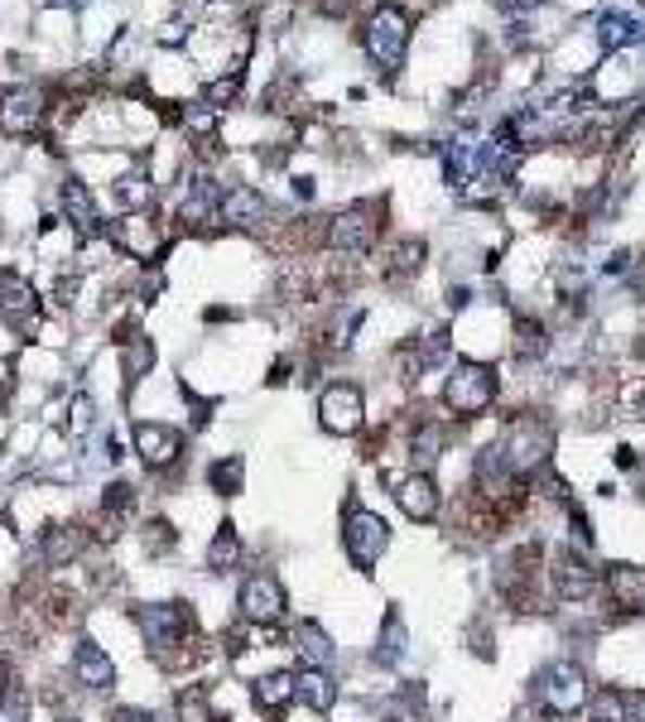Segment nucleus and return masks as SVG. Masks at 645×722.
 Segmentation results:
<instances>
[{"label":"nucleus","instance_id":"f257e3e1","mask_svg":"<svg viewBox=\"0 0 645 722\" xmlns=\"http://www.w3.org/2000/svg\"><path fill=\"white\" fill-rule=\"evenodd\" d=\"M362 49L385 77H395V68L405 63V49H409V10L400 0H381L371 10V20L362 25Z\"/></svg>","mask_w":645,"mask_h":722},{"label":"nucleus","instance_id":"f03ea898","mask_svg":"<svg viewBox=\"0 0 645 722\" xmlns=\"http://www.w3.org/2000/svg\"><path fill=\"white\" fill-rule=\"evenodd\" d=\"M502 458L516 477H540L554 458V425L544 415H516L506 425Z\"/></svg>","mask_w":645,"mask_h":722},{"label":"nucleus","instance_id":"7ed1b4c3","mask_svg":"<svg viewBox=\"0 0 645 722\" xmlns=\"http://www.w3.org/2000/svg\"><path fill=\"white\" fill-rule=\"evenodd\" d=\"M496 391H502V376H496V366H486V362H458V366H453V376L443 381V405H448L458 419H472V415H482V409L492 405Z\"/></svg>","mask_w":645,"mask_h":722},{"label":"nucleus","instance_id":"20e7f679","mask_svg":"<svg viewBox=\"0 0 645 722\" xmlns=\"http://www.w3.org/2000/svg\"><path fill=\"white\" fill-rule=\"evenodd\" d=\"M385 203H352L347 213L328 221V246L332 251H371L385 227Z\"/></svg>","mask_w":645,"mask_h":722},{"label":"nucleus","instance_id":"39448f33","mask_svg":"<svg viewBox=\"0 0 645 722\" xmlns=\"http://www.w3.org/2000/svg\"><path fill=\"white\" fill-rule=\"evenodd\" d=\"M535 694H540V704L549 708L554 718H569V713H578V708L587 704V680H583V670H578L573 660H559V664H549V670L535 680Z\"/></svg>","mask_w":645,"mask_h":722},{"label":"nucleus","instance_id":"423d86ee","mask_svg":"<svg viewBox=\"0 0 645 722\" xmlns=\"http://www.w3.org/2000/svg\"><path fill=\"white\" fill-rule=\"evenodd\" d=\"M362 419H366V400H362L357 385H347V381L322 385V395H318V425L322 429L338 433V439H347V433L362 429Z\"/></svg>","mask_w":645,"mask_h":722},{"label":"nucleus","instance_id":"0eeeda50","mask_svg":"<svg viewBox=\"0 0 645 722\" xmlns=\"http://www.w3.org/2000/svg\"><path fill=\"white\" fill-rule=\"evenodd\" d=\"M342 544H347V559L357 563V569H371V563L385 554V544H391V530H385V520L371 516V510H347Z\"/></svg>","mask_w":645,"mask_h":722},{"label":"nucleus","instance_id":"6e6552de","mask_svg":"<svg viewBox=\"0 0 645 722\" xmlns=\"http://www.w3.org/2000/svg\"><path fill=\"white\" fill-rule=\"evenodd\" d=\"M136 626L144 636V646L154 650H174L188 636V607L184 603H150L136 612Z\"/></svg>","mask_w":645,"mask_h":722},{"label":"nucleus","instance_id":"1a4fd4ad","mask_svg":"<svg viewBox=\"0 0 645 722\" xmlns=\"http://www.w3.org/2000/svg\"><path fill=\"white\" fill-rule=\"evenodd\" d=\"M289 607L284 597V583L275 573H255L241 583V617L255 621V626H270V621H280Z\"/></svg>","mask_w":645,"mask_h":722},{"label":"nucleus","instance_id":"9d476101","mask_svg":"<svg viewBox=\"0 0 645 722\" xmlns=\"http://www.w3.org/2000/svg\"><path fill=\"white\" fill-rule=\"evenodd\" d=\"M43 92L39 87H5L0 92V130L5 136H35L43 126Z\"/></svg>","mask_w":645,"mask_h":722},{"label":"nucleus","instance_id":"9b49d317","mask_svg":"<svg viewBox=\"0 0 645 722\" xmlns=\"http://www.w3.org/2000/svg\"><path fill=\"white\" fill-rule=\"evenodd\" d=\"M549 578H554V593L569 597V603H583V597H593V587H597V569L578 549H559V554H554Z\"/></svg>","mask_w":645,"mask_h":722},{"label":"nucleus","instance_id":"f8f14e48","mask_svg":"<svg viewBox=\"0 0 645 722\" xmlns=\"http://www.w3.org/2000/svg\"><path fill=\"white\" fill-rule=\"evenodd\" d=\"M0 318L15 324L20 332H35L39 324V294L15 270H0Z\"/></svg>","mask_w":645,"mask_h":722},{"label":"nucleus","instance_id":"ddd939ff","mask_svg":"<svg viewBox=\"0 0 645 722\" xmlns=\"http://www.w3.org/2000/svg\"><path fill=\"white\" fill-rule=\"evenodd\" d=\"M136 448L150 468H169L184 458V433L169 425H136Z\"/></svg>","mask_w":645,"mask_h":722},{"label":"nucleus","instance_id":"4468645a","mask_svg":"<svg viewBox=\"0 0 645 722\" xmlns=\"http://www.w3.org/2000/svg\"><path fill=\"white\" fill-rule=\"evenodd\" d=\"M111 241H116L121 251L140 255V261L160 255V246H164V237L150 227V217H144V213H126V217H116V221H111Z\"/></svg>","mask_w":645,"mask_h":722},{"label":"nucleus","instance_id":"2eb2a0df","mask_svg":"<svg viewBox=\"0 0 645 722\" xmlns=\"http://www.w3.org/2000/svg\"><path fill=\"white\" fill-rule=\"evenodd\" d=\"M265 217H270V203H265L255 188H231V193H222V221L227 227H241V231H261Z\"/></svg>","mask_w":645,"mask_h":722},{"label":"nucleus","instance_id":"dca6fc26","mask_svg":"<svg viewBox=\"0 0 645 722\" xmlns=\"http://www.w3.org/2000/svg\"><path fill=\"white\" fill-rule=\"evenodd\" d=\"M395 502H400V510H405L409 520H433L439 516V486H433V477L429 472H415V477H405V482L395 486Z\"/></svg>","mask_w":645,"mask_h":722},{"label":"nucleus","instance_id":"f3484780","mask_svg":"<svg viewBox=\"0 0 645 722\" xmlns=\"http://www.w3.org/2000/svg\"><path fill=\"white\" fill-rule=\"evenodd\" d=\"M59 198H63V217H68V227L83 241L102 231V221H97V203H92V193H87L83 179H63V193Z\"/></svg>","mask_w":645,"mask_h":722},{"label":"nucleus","instance_id":"a211bd4d","mask_svg":"<svg viewBox=\"0 0 645 722\" xmlns=\"http://www.w3.org/2000/svg\"><path fill=\"white\" fill-rule=\"evenodd\" d=\"M603 587H607V597L621 607V612H636L641 597H645V573L636 569V563H611Z\"/></svg>","mask_w":645,"mask_h":722},{"label":"nucleus","instance_id":"6ab92c4d","mask_svg":"<svg viewBox=\"0 0 645 722\" xmlns=\"http://www.w3.org/2000/svg\"><path fill=\"white\" fill-rule=\"evenodd\" d=\"M213 217H222V193H217L213 179L198 174L193 188H188V198L179 203V221H188V227H203V221H213Z\"/></svg>","mask_w":645,"mask_h":722},{"label":"nucleus","instance_id":"aec40b11","mask_svg":"<svg viewBox=\"0 0 645 722\" xmlns=\"http://www.w3.org/2000/svg\"><path fill=\"white\" fill-rule=\"evenodd\" d=\"M294 650H299V660H304V670H328V664H332V641H328V631H322L318 621H299V626H294Z\"/></svg>","mask_w":645,"mask_h":722},{"label":"nucleus","instance_id":"412c9836","mask_svg":"<svg viewBox=\"0 0 645 722\" xmlns=\"http://www.w3.org/2000/svg\"><path fill=\"white\" fill-rule=\"evenodd\" d=\"M73 664H77V680H83L87 688H111V684H116V664H111V655L97 646V641H83Z\"/></svg>","mask_w":645,"mask_h":722},{"label":"nucleus","instance_id":"4be33fe9","mask_svg":"<svg viewBox=\"0 0 645 722\" xmlns=\"http://www.w3.org/2000/svg\"><path fill=\"white\" fill-rule=\"evenodd\" d=\"M251 698L265 713H280V708H289L299 698V674H265V680L251 684Z\"/></svg>","mask_w":645,"mask_h":722},{"label":"nucleus","instance_id":"5701e85b","mask_svg":"<svg viewBox=\"0 0 645 722\" xmlns=\"http://www.w3.org/2000/svg\"><path fill=\"white\" fill-rule=\"evenodd\" d=\"M83 544H87V530L83 525H59V530H49V535H43V559H49L53 569H63V563H73L77 554H83Z\"/></svg>","mask_w":645,"mask_h":722},{"label":"nucleus","instance_id":"b1692460","mask_svg":"<svg viewBox=\"0 0 645 722\" xmlns=\"http://www.w3.org/2000/svg\"><path fill=\"white\" fill-rule=\"evenodd\" d=\"M237 563H241V535H237V525H231V520H222L213 544H207V569H213V573H231Z\"/></svg>","mask_w":645,"mask_h":722},{"label":"nucleus","instance_id":"393cba45","mask_svg":"<svg viewBox=\"0 0 645 722\" xmlns=\"http://www.w3.org/2000/svg\"><path fill=\"white\" fill-rule=\"evenodd\" d=\"M299 704L314 708V713H328L338 704V684L328 680V670H304L299 674Z\"/></svg>","mask_w":645,"mask_h":722},{"label":"nucleus","instance_id":"a878e982","mask_svg":"<svg viewBox=\"0 0 645 722\" xmlns=\"http://www.w3.org/2000/svg\"><path fill=\"white\" fill-rule=\"evenodd\" d=\"M510 352L520 362H540L549 352V328L540 318H516V338H510Z\"/></svg>","mask_w":645,"mask_h":722},{"label":"nucleus","instance_id":"bb28decb","mask_svg":"<svg viewBox=\"0 0 645 722\" xmlns=\"http://www.w3.org/2000/svg\"><path fill=\"white\" fill-rule=\"evenodd\" d=\"M443 448H448V429L439 425V419H425V425L415 429V439H409V453H415V463H439Z\"/></svg>","mask_w":645,"mask_h":722},{"label":"nucleus","instance_id":"cd10ccee","mask_svg":"<svg viewBox=\"0 0 645 722\" xmlns=\"http://www.w3.org/2000/svg\"><path fill=\"white\" fill-rule=\"evenodd\" d=\"M121 342H126V376L130 381H140V376H150V366H154V347H150V338H140L130 324H121Z\"/></svg>","mask_w":645,"mask_h":722},{"label":"nucleus","instance_id":"c85d7f7f","mask_svg":"<svg viewBox=\"0 0 645 722\" xmlns=\"http://www.w3.org/2000/svg\"><path fill=\"white\" fill-rule=\"evenodd\" d=\"M400 655H405V621H400V612H385L381 641H376V664H395Z\"/></svg>","mask_w":645,"mask_h":722},{"label":"nucleus","instance_id":"c756f323","mask_svg":"<svg viewBox=\"0 0 645 722\" xmlns=\"http://www.w3.org/2000/svg\"><path fill=\"white\" fill-rule=\"evenodd\" d=\"M419 265H425V241H400L385 275H391V284H400V280H409V275H419Z\"/></svg>","mask_w":645,"mask_h":722},{"label":"nucleus","instance_id":"7c9ffc66","mask_svg":"<svg viewBox=\"0 0 645 722\" xmlns=\"http://www.w3.org/2000/svg\"><path fill=\"white\" fill-rule=\"evenodd\" d=\"M636 39V25H631V15H603L597 20V43H603V53L621 49V43Z\"/></svg>","mask_w":645,"mask_h":722},{"label":"nucleus","instance_id":"2f4dec72","mask_svg":"<svg viewBox=\"0 0 645 722\" xmlns=\"http://www.w3.org/2000/svg\"><path fill=\"white\" fill-rule=\"evenodd\" d=\"M587 718H593V722H631L627 694H617V688H603V694L593 698V708H587Z\"/></svg>","mask_w":645,"mask_h":722},{"label":"nucleus","instance_id":"473e14b6","mask_svg":"<svg viewBox=\"0 0 645 722\" xmlns=\"http://www.w3.org/2000/svg\"><path fill=\"white\" fill-rule=\"evenodd\" d=\"M419 704H425V694H419V688H405V694H395L391 704H385V722H425Z\"/></svg>","mask_w":645,"mask_h":722},{"label":"nucleus","instance_id":"72a5a7b5","mask_svg":"<svg viewBox=\"0 0 645 722\" xmlns=\"http://www.w3.org/2000/svg\"><path fill=\"white\" fill-rule=\"evenodd\" d=\"M241 472H246V463H241V458H222V463L207 468V482H213L222 496H231L241 486Z\"/></svg>","mask_w":645,"mask_h":722},{"label":"nucleus","instance_id":"f704fd0d","mask_svg":"<svg viewBox=\"0 0 645 722\" xmlns=\"http://www.w3.org/2000/svg\"><path fill=\"white\" fill-rule=\"evenodd\" d=\"M237 92H241V73H227V77H217V83H207L203 102L207 106H227V102H237Z\"/></svg>","mask_w":645,"mask_h":722},{"label":"nucleus","instance_id":"c9c22d12","mask_svg":"<svg viewBox=\"0 0 645 722\" xmlns=\"http://www.w3.org/2000/svg\"><path fill=\"white\" fill-rule=\"evenodd\" d=\"M140 540H144V549H150V554H164V549H174V540H179V535H174L169 520H150Z\"/></svg>","mask_w":645,"mask_h":722},{"label":"nucleus","instance_id":"e433bc0d","mask_svg":"<svg viewBox=\"0 0 645 722\" xmlns=\"http://www.w3.org/2000/svg\"><path fill=\"white\" fill-rule=\"evenodd\" d=\"M179 722H213V718H207V694H203V688H188V694L179 698Z\"/></svg>","mask_w":645,"mask_h":722},{"label":"nucleus","instance_id":"4c0bfd02","mask_svg":"<svg viewBox=\"0 0 645 722\" xmlns=\"http://www.w3.org/2000/svg\"><path fill=\"white\" fill-rule=\"evenodd\" d=\"M130 506H136V492H130V486H111V496H106V502H102V510H106V520H116V516H126V510Z\"/></svg>","mask_w":645,"mask_h":722},{"label":"nucleus","instance_id":"58836bf2","mask_svg":"<svg viewBox=\"0 0 645 722\" xmlns=\"http://www.w3.org/2000/svg\"><path fill=\"white\" fill-rule=\"evenodd\" d=\"M116 193H121V203H130V207H144V203H150V188H144L140 174H136V179H121Z\"/></svg>","mask_w":645,"mask_h":722},{"label":"nucleus","instance_id":"ea45409f","mask_svg":"<svg viewBox=\"0 0 645 722\" xmlns=\"http://www.w3.org/2000/svg\"><path fill=\"white\" fill-rule=\"evenodd\" d=\"M0 722H29L25 713V698L10 694V688H0Z\"/></svg>","mask_w":645,"mask_h":722},{"label":"nucleus","instance_id":"a19ab883","mask_svg":"<svg viewBox=\"0 0 645 722\" xmlns=\"http://www.w3.org/2000/svg\"><path fill=\"white\" fill-rule=\"evenodd\" d=\"M496 10H506V15H526V10H540L544 0H492Z\"/></svg>","mask_w":645,"mask_h":722},{"label":"nucleus","instance_id":"79ce46f5","mask_svg":"<svg viewBox=\"0 0 645 722\" xmlns=\"http://www.w3.org/2000/svg\"><path fill=\"white\" fill-rule=\"evenodd\" d=\"M318 5H322V15H347L357 0H318Z\"/></svg>","mask_w":645,"mask_h":722},{"label":"nucleus","instance_id":"37998d69","mask_svg":"<svg viewBox=\"0 0 645 722\" xmlns=\"http://www.w3.org/2000/svg\"><path fill=\"white\" fill-rule=\"evenodd\" d=\"M631 704V722H645V694H627Z\"/></svg>","mask_w":645,"mask_h":722},{"label":"nucleus","instance_id":"c03bdc74","mask_svg":"<svg viewBox=\"0 0 645 722\" xmlns=\"http://www.w3.org/2000/svg\"><path fill=\"white\" fill-rule=\"evenodd\" d=\"M116 722H154V718H150V713H140V708H121Z\"/></svg>","mask_w":645,"mask_h":722},{"label":"nucleus","instance_id":"a18cd8bd","mask_svg":"<svg viewBox=\"0 0 645 722\" xmlns=\"http://www.w3.org/2000/svg\"><path fill=\"white\" fill-rule=\"evenodd\" d=\"M59 722H77V718H59Z\"/></svg>","mask_w":645,"mask_h":722},{"label":"nucleus","instance_id":"49530a36","mask_svg":"<svg viewBox=\"0 0 645 722\" xmlns=\"http://www.w3.org/2000/svg\"><path fill=\"white\" fill-rule=\"evenodd\" d=\"M641 5H645V0H641Z\"/></svg>","mask_w":645,"mask_h":722}]
</instances>
